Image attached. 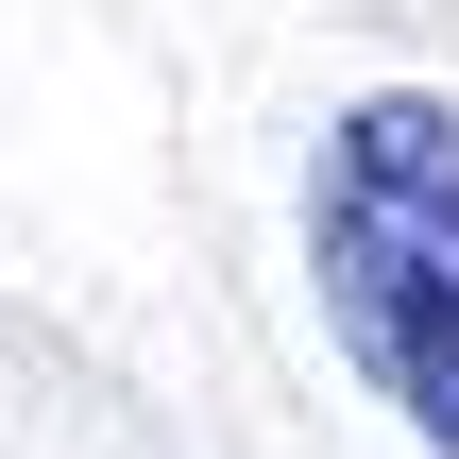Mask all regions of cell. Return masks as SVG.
I'll return each mask as SVG.
<instances>
[{"label": "cell", "mask_w": 459, "mask_h": 459, "mask_svg": "<svg viewBox=\"0 0 459 459\" xmlns=\"http://www.w3.org/2000/svg\"><path fill=\"white\" fill-rule=\"evenodd\" d=\"M307 273H324L341 358L409 409V443L459 459V102L443 85L341 102L307 170Z\"/></svg>", "instance_id": "1"}]
</instances>
